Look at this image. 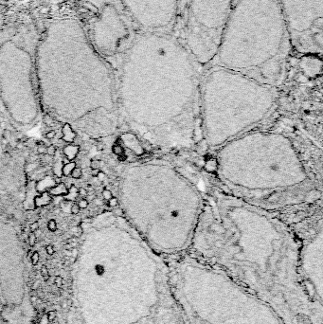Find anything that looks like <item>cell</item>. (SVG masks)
<instances>
[{
    "instance_id": "cell-44",
    "label": "cell",
    "mask_w": 323,
    "mask_h": 324,
    "mask_svg": "<svg viewBox=\"0 0 323 324\" xmlns=\"http://www.w3.org/2000/svg\"><path fill=\"white\" fill-rule=\"evenodd\" d=\"M32 253H33V252H32V250H29V252H28V259H29V261L32 260Z\"/></svg>"
},
{
    "instance_id": "cell-38",
    "label": "cell",
    "mask_w": 323,
    "mask_h": 324,
    "mask_svg": "<svg viewBox=\"0 0 323 324\" xmlns=\"http://www.w3.org/2000/svg\"><path fill=\"white\" fill-rule=\"evenodd\" d=\"M55 136H56V133H55V131H53V130L48 131V132L46 134V138H48V140H52V138H55Z\"/></svg>"
},
{
    "instance_id": "cell-41",
    "label": "cell",
    "mask_w": 323,
    "mask_h": 324,
    "mask_svg": "<svg viewBox=\"0 0 323 324\" xmlns=\"http://www.w3.org/2000/svg\"><path fill=\"white\" fill-rule=\"evenodd\" d=\"M99 172H100V169H92L91 170V175L94 177H97Z\"/></svg>"
},
{
    "instance_id": "cell-11",
    "label": "cell",
    "mask_w": 323,
    "mask_h": 324,
    "mask_svg": "<svg viewBox=\"0 0 323 324\" xmlns=\"http://www.w3.org/2000/svg\"><path fill=\"white\" fill-rule=\"evenodd\" d=\"M138 32L171 33L179 0H119Z\"/></svg>"
},
{
    "instance_id": "cell-32",
    "label": "cell",
    "mask_w": 323,
    "mask_h": 324,
    "mask_svg": "<svg viewBox=\"0 0 323 324\" xmlns=\"http://www.w3.org/2000/svg\"><path fill=\"white\" fill-rule=\"evenodd\" d=\"M30 231H32V232H35L36 230L39 229V223L37 221L33 222V223H32V225H30Z\"/></svg>"
},
{
    "instance_id": "cell-1",
    "label": "cell",
    "mask_w": 323,
    "mask_h": 324,
    "mask_svg": "<svg viewBox=\"0 0 323 324\" xmlns=\"http://www.w3.org/2000/svg\"><path fill=\"white\" fill-rule=\"evenodd\" d=\"M299 248L290 228L267 209L212 189L189 253L265 301L287 324H322V304L300 282Z\"/></svg>"
},
{
    "instance_id": "cell-21",
    "label": "cell",
    "mask_w": 323,
    "mask_h": 324,
    "mask_svg": "<svg viewBox=\"0 0 323 324\" xmlns=\"http://www.w3.org/2000/svg\"><path fill=\"white\" fill-rule=\"evenodd\" d=\"M70 175H71V177L74 178V179H80V178L82 177V175H83L82 169H81L80 167H77V166H76V167L73 169V171L71 172Z\"/></svg>"
},
{
    "instance_id": "cell-17",
    "label": "cell",
    "mask_w": 323,
    "mask_h": 324,
    "mask_svg": "<svg viewBox=\"0 0 323 324\" xmlns=\"http://www.w3.org/2000/svg\"><path fill=\"white\" fill-rule=\"evenodd\" d=\"M62 133H63V140L64 142L67 143H73L75 138H77V134L73 131L71 126L68 123H64V126L62 127Z\"/></svg>"
},
{
    "instance_id": "cell-4",
    "label": "cell",
    "mask_w": 323,
    "mask_h": 324,
    "mask_svg": "<svg viewBox=\"0 0 323 324\" xmlns=\"http://www.w3.org/2000/svg\"><path fill=\"white\" fill-rule=\"evenodd\" d=\"M216 152V178L224 192L263 209L311 203L319 197L299 151L279 132L255 129Z\"/></svg>"
},
{
    "instance_id": "cell-5",
    "label": "cell",
    "mask_w": 323,
    "mask_h": 324,
    "mask_svg": "<svg viewBox=\"0 0 323 324\" xmlns=\"http://www.w3.org/2000/svg\"><path fill=\"white\" fill-rule=\"evenodd\" d=\"M291 47L278 0H236L210 66L278 88L286 76Z\"/></svg>"
},
{
    "instance_id": "cell-23",
    "label": "cell",
    "mask_w": 323,
    "mask_h": 324,
    "mask_svg": "<svg viewBox=\"0 0 323 324\" xmlns=\"http://www.w3.org/2000/svg\"><path fill=\"white\" fill-rule=\"evenodd\" d=\"M48 228L52 232H54V231L57 230V223H56V221L53 220V219H51V220L48 221Z\"/></svg>"
},
{
    "instance_id": "cell-43",
    "label": "cell",
    "mask_w": 323,
    "mask_h": 324,
    "mask_svg": "<svg viewBox=\"0 0 323 324\" xmlns=\"http://www.w3.org/2000/svg\"><path fill=\"white\" fill-rule=\"evenodd\" d=\"M97 177L99 178V179H100L101 181H102L104 179V177H105V174H104V172H102L101 171H100V172H99V174L97 175Z\"/></svg>"
},
{
    "instance_id": "cell-39",
    "label": "cell",
    "mask_w": 323,
    "mask_h": 324,
    "mask_svg": "<svg viewBox=\"0 0 323 324\" xmlns=\"http://www.w3.org/2000/svg\"><path fill=\"white\" fill-rule=\"evenodd\" d=\"M55 317H56V313L54 312V311H50V312H48V320H53L54 319H55Z\"/></svg>"
},
{
    "instance_id": "cell-19",
    "label": "cell",
    "mask_w": 323,
    "mask_h": 324,
    "mask_svg": "<svg viewBox=\"0 0 323 324\" xmlns=\"http://www.w3.org/2000/svg\"><path fill=\"white\" fill-rule=\"evenodd\" d=\"M78 195H79L78 189H77V187L75 186V185H72V186L70 187V189L68 190V193L64 196H66L67 201H69V200L70 201H75V200L77 199V197H78Z\"/></svg>"
},
{
    "instance_id": "cell-30",
    "label": "cell",
    "mask_w": 323,
    "mask_h": 324,
    "mask_svg": "<svg viewBox=\"0 0 323 324\" xmlns=\"http://www.w3.org/2000/svg\"><path fill=\"white\" fill-rule=\"evenodd\" d=\"M90 167H91V169H100L101 163H100V161H99V160H96V159L91 160V163H90Z\"/></svg>"
},
{
    "instance_id": "cell-34",
    "label": "cell",
    "mask_w": 323,
    "mask_h": 324,
    "mask_svg": "<svg viewBox=\"0 0 323 324\" xmlns=\"http://www.w3.org/2000/svg\"><path fill=\"white\" fill-rule=\"evenodd\" d=\"M78 193H79L80 196L83 197V198H85L86 195L88 194L87 193V191H86L85 188H80V189H78Z\"/></svg>"
},
{
    "instance_id": "cell-35",
    "label": "cell",
    "mask_w": 323,
    "mask_h": 324,
    "mask_svg": "<svg viewBox=\"0 0 323 324\" xmlns=\"http://www.w3.org/2000/svg\"><path fill=\"white\" fill-rule=\"evenodd\" d=\"M46 253H48V255H53L54 254V248L52 245H48L46 246Z\"/></svg>"
},
{
    "instance_id": "cell-31",
    "label": "cell",
    "mask_w": 323,
    "mask_h": 324,
    "mask_svg": "<svg viewBox=\"0 0 323 324\" xmlns=\"http://www.w3.org/2000/svg\"><path fill=\"white\" fill-rule=\"evenodd\" d=\"M46 148L45 145H39L38 148H37V152H38L39 155H46Z\"/></svg>"
},
{
    "instance_id": "cell-16",
    "label": "cell",
    "mask_w": 323,
    "mask_h": 324,
    "mask_svg": "<svg viewBox=\"0 0 323 324\" xmlns=\"http://www.w3.org/2000/svg\"><path fill=\"white\" fill-rule=\"evenodd\" d=\"M48 193L50 194L51 196H64L68 193V188L66 187V185L64 183V182H59L50 188L49 190H48Z\"/></svg>"
},
{
    "instance_id": "cell-40",
    "label": "cell",
    "mask_w": 323,
    "mask_h": 324,
    "mask_svg": "<svg viewBox=\"0 0 323 324\" xmlns=\"http://www.w3.org/2000/svg\"><path fill=\"white\" fill-rule=\"evenodd\" d=\"M109 205L111 207H115L118 205V199L115 198V197H112V198L109 200Z\"/></svg>"
},
{
    "instance_id": "cell-9",
    "label": "cell",
    "mask_w": 323,
    "mask_h": 324,
    "mask_svg": "<svg viewBox=\"0 0 323 324\" xmlns=\"http://www.w3.org/2000/svg\"><path fill=\"white\" fill-rule=\"evenodd\" d=\"M291 45L305 54L322 52L323 0H278Z\"/></svg>"
},
{
    "instance_id": "cell-7",
    "label": "cell",
    "mask_w": 323,
    "mask_h": 324,
    "mask_svg": "<svg viewBox=\"0 0 323 324\" xmlns=\"http://www.w3.org/2000/svg\"><path fill=\"white\" fill-rule=\"evenodd\" d=\"M278 88L240 73L210 66L200 92L201 138L210 151L257 129L278 106Z\"/></svg>"
},
{
    "instance_id": "cell-24",
    "label": "cell",
    "mask_w": 323,
    "mask_h": 324,
    "mask_svg": "<svg viewBox=\"0 0 323 324\" xmlns=\"http://www.w3.org/2000/svg\"><path fill=\"white\" fill-rule=\"evenodd\" d=\"M56 154V146L55 145H49L46 148V155L49 156H53Z\"/></svg>"
},
{
    "instance_id": "cell-42",
    "label": "cell",
    "mask_w": 323,
    "mask_h": 324,
    "mask_svg": "<svg viewBox=\"0 0 323 324\" xmlns=\"http://www.w3.org/2000/svg\"><path fill=\"white\" fill-rule=\"evenodd\" d=\"M48 316L45 315V316L41 319V320H40V324H48Z\"/></svg>"
},
{
    "instance_id": "cell-13",
    "label": "cell",
    "mask_w": 323,
    "mask_h": 324,
    "mask_svg": "<svg viewBox=\"0 0 323 324\" xmlns=\"http://www.w3.org/2000/svg\"><path fill=\"white\" fill-rule=\"evenodd\" d=\"M56 185L55 179L53 178L52 179L51 177L49 176H45L43 177L42 179H40L39 181L36 182L35 185V189L37 192H39L40 193H44V192H48V190H49L50 188Z\"/></svg>"
},
{
    "instance_id": "cell-37",
    "label": "cell",
    "mask_w": 323,
    "mask_h": 324,
    "mask_svg": "<svg viewBox=\"0 0 323 324\" xmlns=\"http://www.w3.org/2000/svg\"><path fill=\"white\" fill-rule=\"evenodd\" d=\"M74 229H75V236L76 237H80L83 234V228H82V227H81V226L76 227L75 228H74Z\"/></svg>"
},
{
    "instance_id": "cell-25",
    "label": "cell",
    "mask_w": 323,
    "mask_h": 324,
    "mask_svg": "<svg viewBox=\"0 0 323 324\" xmlns=\"http://www.w3.org/2000/svg\"><path fill=\"white\" fill-rule=\"evenodd\" d=\"M39 259H40L39 253L37 252V251H35V252H33V253H32V260H30V262H32V264L33 265H36L37 264L39 263Z\"/></svg>"
},
{
    "instance_id": "cell-12",
    "label": "cell",
    "mask_w": 323,
    "mask_h": 324,
    "mask_svg": "<svg viewBox=\"0 0 323 324\" xmlns=\"http://www.w3.org/2000/svg\"><path fill=\"white\" fill-rule=\"evenodd\" d=\"M323 236L321 228L310 240L300 246L299 275L306 294L313 301L322 304Z\"/></svg>"
},
{
    "instance_id": "cell-8",
    "label": "cell",
    "mask_w": 323,
    "mask_h": 324,
    "mask_svg": "<svg viewBox=\"0 0 323 324\" xmlns=\"http://www.w3.org/2000/svg\"><path fill=\"white\" fill-rule=\"evenodd\" d=\"M232 6V0H189L182 43L202 68L215 57Z\"/></svg>"
},
{
    "instance_id": "cell-36",
    "label": "cell",
    "mask_w": 323,
    "mask_h": 324,
    "mask_svg": "<svg viewBox=\"0 0 323 324\" xmlns=\"http://www.w3.org/2000/svg\"><path fill=\"white\" fill-rule=\"evenodd\" d=\"M62 277H60V276H57L55 278V280H54V283L56 284V286H57L58 288H61V286H62Z\"/></svg>"
},
{
    "instance_id": "cell-20",
    "label": "cell",
    "mask_w": 323,
    "mask_h": 324,
    "mask_svg": "<svg viewBox=\"0 0 323 324\" xmlns=\"http://www.w3.org/2000/svg\"><path fill=\"white\" fill-rule=\"evenodd\" d=\"M76 167V162L75 161H69L64 164L63 166V176H68L70 175L71 172L73 171V169Z\"/></svg>"
},
{
    "instance_id": "cell-26",
    "label": "cell",
    "mask_w": 323,
    "mask_h": 324,
    "mask_svg": "<svg viewBox=\"0 0 323 324\" xmlns=\"http://www.w3.org/2000/svg\"><path fill=\"white\" fill-rule=\"evenodd\" d=\"M41 275L43 276V278H44L46 280H48L49 279L48 270V268H46V265H42V267H41Z\"/></svg>"
},
{
    "instance_id": "cell-10",
    "label": "cell",
    "mask_w": 323,
    "mask_h": 324,
    "mask_svg": "<svg viewBox=\"0 0 323 324\" xmlns=\"http://www.w3.org/2000/svg\"><path fill=\"white\" fill-rule=\"evenodd\" d=\"M122 7V6H120ZM138 32L122 7L106 3L92 25V45L106 56L123 54Z\"/></svg>"
},
{
    "instance_id": "cell-6",
    "label": "cell",
    "mask_w": 323,
    "mask_h": 324,
    "mask_svg": "<svg viewBox=\"0 0 323 324\" xmlns=\"http://www.w3.org/2000/svg\"><path fill=\"white\" fill-rule=\"evenodd\" d=\"M166 260L186 324H287L265 301L189 253Z\"/></svg>"
},
{
    "instance_id": "cell-18",
    "label": "cell",
    "mask_w": 323,
    "mask_h": 324,
    "mask_svg": "<svg viewBox=\"0 0 323 324\" xmlns=\"http://www.w3.org/2000/svg\"><path fill=\"white\" fill-rule=\"evenodd\" d=\"M63 166H64V161L63 159H58L57 161H56L54 164H53V167H52V171H53V174L56 177H59L61 178L63 176Z\"/></svg>"
},
{
    "instance_id": "cell-28",
    "label": "cell",
    "mask_w": 323,
    "mask_h": 324,
    "mask_svg": "<svg viewBox=\"0 0 323 324\" xmlns=\"http://www.w3.org/2000/svg\"><path fill=\"white\" fill-rule=\"evenodd\" d=\"M44 121L48 126H53L54 125V120L49 115H46L44 118Z\"/></svg>"
},
{
    "instance_id": "cell-27",
    "label": "cell",
    "mask_w": 323,
    "mask_h": 324,
    "mask_svg": "<svg viewBox=\"0 0 323 324\" xmlns=\"http://www.w3.org/2000/svg\"><path fill=\"white\" fill-rule=\"evenodd\" d=\"M78 206H79V208H80L81 209H87V207H88V201H87V200H86L85 198L81 199L80 201L78 202Z\"/></svg>"
},
{
    "instance_id": "cell-14",
    "label": "cell",
    "mask_w": 323,
    "mask_h": 324,
    "mask_svg": "<svg viewBox=\"0 0 323 324\" xmlns=\"http://www.w3.org/2000/svg\"><path fill=\"white\" fill-rule=\"evenodd\" d=\"M52 201V197L48 192L42 193L40 195L34 197L33 204L34 208H42V207H46L49 205Z\"/></svg>"
},
{
    "instance_id": "cell-22",
    "label": "cell",
    "mask_w": 323,
    "mask_h": 324,
    "mask_svg": "<svg viewBox=\"0 0 323 324\" xmlns=\"http://www.w3.org/2000/svg\"><path fill=\"white\" fill-rule=\"evenodd\" d=\"M28 239H29V244H30V246H32V248L35 246V244H36V235H35V233L30 231V232L29 233V237H28Z\"/></svg>"
},
{
    "instance_id": "cell-2",
    "label": "cell",
    "mask_w": 323,
    "mask_h": 324,
    "mask_svg": "<svg viewBox=\"0 0 323 324\" xmlns=\"http://www.w3.org/2000/svg\"><path fill=\"white\" fill-rule=\"evenodd\" d=\"M203 68L171 33L138 32L116 82L123 126L149 149L183 152L201 138Z\"/></svg>"
},
{
    "instance_id": "cell-29",
    "label": "cell",
    "mask_w": 323,
    "mask_h": 324,
    "mask_svg": "<svg viewBox=\"0 0 323 324\" xmlns=\"http://www.w3.org/2000/svg\"><path fill=\"white\" fill-rule=\"evenodd\" d=\"M80 208H79V206H78V204H77V203H74V204L71 206V209H70V211H71V213L72 214H74V215H77V214H79V212H80Z\"/></svg>"
},
{
    "instance_id": "cell-33",
    "label": "cell",
    "mask_w": 323,
    "mask_h": 324,
    "mask_svg": "<svg viewBox=\"0 0 323 324\" xmlns=\"http://www.w3.org/2000/svg\"><path fill=\"white\" fill-rule=\"evenodd\" d=\"M102 195H103L104 199H106V200H110L112 198V193L110 192V191L104 190L103 192H102Z\"/></svg>"
},
{
    "instance_id": "cell-3",
    "label": "cell",
    "mask_w": 323,
    "mask_h": 324,
    "mask_svg": "<svg viewBox=\"0 0 323 324\" xmlns=\"http://www.w3.org/2000/svg\"><path fill=\"white\" fill-rule=\"evenodd\" d=\"M118 193L123 217L164 258L189 251L212 188L191 165L164 157L134 160L122 169Z\"/></svg>"
},
{
    "instance_id": "cell-15",
    "label": "cell",
    "mask_w": 323,
    "mask_h": 324,
    "mask_svg": "<svg viewBox=\"0 0 323 324\" xmlns=\"http://www.w3.org/2000/svg\"><path fill=\"white\" fill-rule=\"evenodd\" d=\"M79 152H80V147L79 145H76V144L70 143L68 145H66V146L63 148V153L68 161H73V160L76 158V156H78Z\"/></svg>"
}]
</instances>
